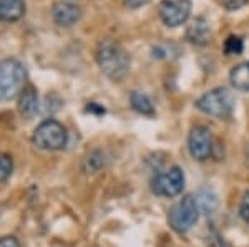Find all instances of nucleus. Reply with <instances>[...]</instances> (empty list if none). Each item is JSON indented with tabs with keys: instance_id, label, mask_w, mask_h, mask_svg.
Here are the masks:
<instances>
[{
	"instance_id": "16",
	"label": "nucleus",
	"mask_w": 249,
	"mask_h": 247,
	"mask_svg": "<svg viewBox=\"0 0 249 247\" xmlns=\"http://www.w3.org/2000/svg\"><path fill=\"white\" fill-rule=\"evenodd\" d=\"M224 53L226 55H239L243 53V49H244V43L243 40L239 37H234V35H231V37H228V40L224 42Z\"/></svg>"
},
{
	"instance_id": "13",
	"label": "nucleus",
	"mask_w": 249,
	"mask_h": 247,
	"mask_svg": "<svg viewBox=\"0 0 249 247\" xmlns=\"http://www.w3.org/2000/svg\"><path fill=\"white\" fill-rule=\"evenodd\" d=\"M231 85L239 91H249V62L239 63L230 73Z\"/></svg>"
},
{
	"instance_id": "2",
	"label": "nucleus",
	"mask_w": 249,
	"mask_h": 247,
	"mask_svg": "<svg viewBox=\"0 0 249 247\" xmlns=\"http://www.w3.org/2000/svg\"><path fill=\"white\" fill-rule=\"evenodd\" d=\"M27 71L15 58L0 62V101H10L25 88Z\"/></svg>"
},
{
	"instance_id": "11",
	"label": "nucleus",
	"mask_w": 249,
	"mask_h": 247,
	"mask_svg": "<svg viewBox=\"0 0 249 247\" xmlns=\"http://www.w3.org/2000/svg\"><path fill=\"white\" fill-rule=\"evenodd\" d=\"M18 111L23 118L30 119L37 115L38 111V95L37 90L32 85H25V88L20 91L18 98Z\"/></svg>"
},
{
	"instance_id": "21",
	"label": "nucleus",
	"mask_w": 249,
	"mask_h": 247,
	"mask_svg": "<svg viewBox=\"0 0 249 247\" xmlns=\"http://www.w3.org/2000/svg\"><path fill=\"white\" fill-rule=\"evenodd\" d=\"M148 2H150V0H124V5H126L128 9H140V7L146 5Z\"/></svg>"
},
{
	"instance_id": "17",
	"label": "nucleus",
	"mask_w": 249,
	"mask_h": 247,
	"mask_svg": "<svg viewBox=\"0 0 249 247\" xmlns=\"http://www.w3.org/2000/svg\"><path fill=\"white\" fill-rule=\"evenodd\" d=\"M14 171V161L9 154L0 153V181H7Z\"/></svg>"
},
{
	"instance_id": "6",
	"label": "nucleus",
	"mask_w": 249,
	"mask_h": 247,
	"mask_svg": "<svg viewBox=\"0 0 249 247\" xmlns=\"http://www.w3.org/2000/svg\"><path fill=\"white\" fill-rule=\"evenodd\" d=\"M184 188V173L181 168L173 166L164 173L156 174L151 181V189L156 196L161 198H175L183 193Z\"/></svg>"
},
{
	"instance_id": "19",
	"label": "nucleus",
	"mask_w": 249,
	"mask_h": 247,
	"mask_svg": "<svg viewBox=\"0 0 249 247\" xmlns=\"http://www.w3.org/2000/svg\"><path fill=\"white\" fill-rule=\"evenodd\" d=\"M219 2L226 10H238L241 7L246 5L249 0H219Z\"/></svg>"
},
{
	"instance_id": "14",
	"label": "nucleus",
	"mask_w": 249,
	"mask_h": 247,
	"mask_svg": "<svg viewBox=\"0 0 249 247\" xmlns=\"http://www.w3.org/2000/svg\"><path fill=\"white\" fill-rule=\"evenodd\" d=\"M196 202H198V208L203 211L204 214H213L218 208V196L216 193L210 188H203L198 191L196 194Z\"/></svg>"
},
{
	"instance_id": "7",
	"label": "nucleus",
	"mask_w": 249,
	"mask_h": 247,
	"mask_svg": "<svg viewBox=\"0 0 249 247\" xmlns=\"http://www.w3.org/2000/svg\"><path fill=\"white\" fill-rule=\"evenodd\" d=\"M158 14L164 25L179 27L190 18L191 0H161Z\"/></svg>"
},
{
	"instance_id": "3",
	"label": "nucleus",
	"mask_w": 249,
	"mask_h": 247,
	"mask_svg": "<svg viewBox=\"0 0 249 247\" xmlns=\"http://www.w3.org/2000/svg\"><path fill=\"white\" fill-rule=\"evenodd\" d=\"M196 108L214 118H228L234 110V97L228 88H214L196 99Z\"/></svg>"
},
{
	"instance_id": "9",
	"label": "nucleus",
	"mask_w": 249,
	"mask_h": 247,
	"mask_svg": "<svg viewBox=\"0 0 249 247\" xmlns=\"http://www.w3.org/2000/svg\"><path fill=\"white\" fill-rule=\"evenodd\" d=\"M52 17L60 27H71L82 17V9L77 3L71 2H57L52 9Z\"/></svg>"
},
{
	"instance_id": "12",
	"label": "nucleus",
	"mask_w": 249,
	"mask_h": 247,
	"mask_svg": "<svg viewBox=\"0 0 249 247\" xmlns=\"http://www.w3.org/2000/svg\"><path fill=\"white\" fill-rule=\"evenodd\" d=\"M25 15V0H0V22H17Z\"/></svg>"
},
{
	"instance_id": "20",
	"label": "nucleus",
	"mask_w": 249,
	"mask_h": 247,
	"mask_svg": "<svg viewBox=\"0 0 249 247\" xmlns=\"http://www.w3.org/2000/svg\"><path fill=\"white\" fill-rule=\"evenodd\" d=\"M0 247H20V242L17 237L5 236V237H0Z\"/></svg>"
},
{
	"instance_id": "8",
	"label": "nucleus",
	"mask_w": 249,
	"mask_h": 247,
	"mask_svg": "<svg viewBox=\"0 0 249 247\" xmlns=\"http://www.w3.org/2000/svg\"><path fill=\"white\" fill-rule=\"evenodd\" d=\"M213 134L206 126H195L188 136V149L190 154L198 161H206L213 153Z\"/></svg>"
},
{
	"instance_id": "1",
	"label": "nucleus",
	"mask_w": 249,
	"mask_h": 247,
	"mask_svg": "<svg viewBox=\"0 0 249 247\" xmlns=\"http://www.w3.org/2000/svg\"><path fill=\"white\" fill-rule=\"evenodd\" d=\"M96 62L103 73L113 82H122L130 71V57L118 43L105 40L96 50Z\"/></svg>"
},
{
	"instance_id": "5",
	"label": "nucleus",
	"mask_w": 249,
	"mask_h": 247,
	"mask_svg": "<svg viewBox=\"0 0 249 247\" xmlns=\"http://www.w3.org/2000/svg\"><path fill=\"white\" fill-rule=\"evenodd\" d=\"M198 217H199L198 202H196L195 196H191V194L183 196V199H179L170 209V214H168L170 226L179 234L188 232L198 222Z\"/></svg>"
},
{
	"instance_id": "15",
	"label": "nucleus",
	"mask_w": 249,
	"mask_h": 247,
	"mask_svg": "<svg viewBox=\"0 0 249 247\" xmlns=\"http://www.w3.org/2000/svg\"><path fill=\"white\" fill-rule=\"evenodd\" d=\"M130 101H131V106H133V110H136L138 113L148 115V116H151V115L155 113L153 103H151V99L148 98L144 93L133 91V93H131V97H130Z\"/></svg>"
},
{
	"instance_id": "4",
	"label": "nucleus",
	"mask_w": 249,
	"mask_h": 247,
	"mask_svg": "<svg viewBox=\"0 0 249 247\" xmlns=\"http://www.w3.org/2000/svg\"><path fill=\"white\" fill-rule=\"evenodd\" d=\"M34 145L43 151H58L67 145V130L57 119H45L34 131Z\"/></svg>"
},
{
	"instance_id": "18",
	"label": "nucleus",
	"mask_w": 249,
	"mask_h": 247,
	"mask_svg": "<svg viewBox=\"0 0 249 247\" xmlns=\"http://www.w3.org/2000/svg\"><path fill=\"white\" fill-rule=\"evenodd\" d=\"M239 217L244 222H249V193L243 196V201L239 204Z\"/></svg>"
},
{
	"instance_id": "10",
	"label": "nucleus",
	"mask_w": 249,
	"mask_h": 247,
	"mask_svg": "<svg viewBox=\"0 0 249 247\" xmlns=\"http://www.w3.org/2000/svg\"><path fill=\"white\" fill-rule=\"evenodd\" d=\"M186 37L191 43H195V45H199V47L206 45L211 38V27H210V23H208V20L203 17L193 20L190 25H188Z\"/></svg>"
}]
</instances>
